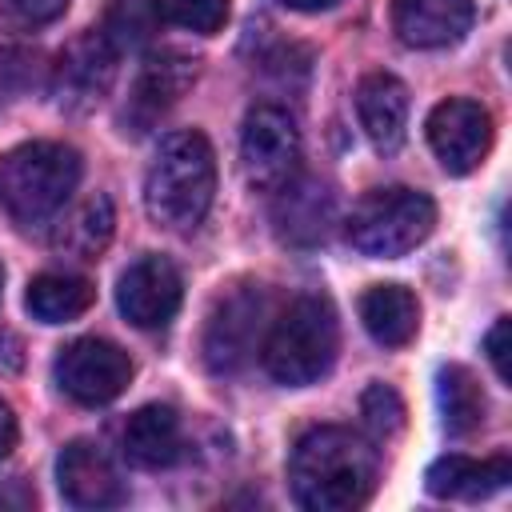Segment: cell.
Masks as SVG:
<instances>
[{"label": "cell", "instance_id": "21", "mask_svg": "<svg viewBox=\"0 0 512 512\" xmlns=\"http://www.w3.org/2000/svg\"><path fill=\"white\" fill-rule=\"evenodd\" d=\"M92 300H96L92 280H84L76 272H40V276H32V284L24 292V308L40 324H68V320L84 316L92 308Z\"/></svg>", "mask_w": 512, "mask_h": 512}, {"label": "cell", "instance_id": "26", "mask_svg": "<svg viewBox=\"0 0 512 512\" xmlns=\"http://www.w3.org/2000/svg\"><path fill=\"white\" fill-rule=\"evenodd\" d=\"M0 4L20 24H48L68 8V0H0Z\"/></svg>", "mask_w": 512, "mask_h": 512}, {"label": "cell", "instance_id": "27", "mask_svg": "<svg viewBox=\"0 0 512 512\" xmlns=\"http://www.w3.org/2000/svg\"><path fill=\"white\" fill-rule=\"evenodd\" d=\"M484 352H488V360H492V368H496V376L508 384V316H500L492 328H488V336H484Z\"/></svg>", "mask_w": 512, "mask_h": 512}, {"label": "cell", "instance_id": "1", "mask_svg": "<svg viewBox=\"0 0 512 512\" xmlns=\"http://www.w3.org/2000/svg\"><path fill=\"white\" fill-rule=\"evenodd\" d=\"M288 484L308 512L360 508L376 488V448L340 424L308 428L288 456Z\"/></svg>", "mask_w": 512, "mask_h": 512}, {"label": "cell", "instance_id": "6", "mask_svg": "<svg viewBox=\"0 0 512 512\" xmlns=\"http://www.w3.org/2000/svg\"><path fill=\"white\" fill-rule=\"evenodd\" d=\"M300 128L280 104H252L240 128V168L256 192H276L296 176Z\"/></svg>", "mask_w": 512, "mask_h": 512}, {"label": "cell", "instance_id": "14", "mask_svg": "<svg viewBox=\"0 0 512 512\" xmlns=\"http://www.w3.org/2000/svg\"><path fill=\"white\" fill-rule=\"evenodd\" d=\"M276 192L280 196H276L272 220H276L280 240L296 244V248L324 244L332 224H336V192H332V184H324L320 176H292Z\"/></svg>", "mask_w": 512, "mask_h": 512}, {"label": "cell", "instance_id": "29", "mask_svg": "<svg viewBox=\"0 0 512 512\" xmlns=\"http://www.w3.org/2000/svg\"><path fill=\"white\" fill-rule=\"evenodd\" d=\"M12 504L32 508V504H36V492H28L20 480H12V488H8V492H0V508H12Z\"/></svg>", "mask_w": 512, "mask_h": 512}, {"label": "cell", "instance_id": "17", "mask_svg": "<svg viewBox=\"0 0 512 512\" xmlns=\"http://www.w3.org/2000/svg\"><path fill=\"white\" fill-rule=\"evenodd\" d=\"M180 448H184L180 416L168 404H144L120 428V452L136 468H148V472L168 468L180 460Z\"/></svg>", "mask_w": 512, "mask_h": 512}, {"label": "cell", "instance_id": "23", "mask_svg": "<svg viewBox=\"0 0 512 512\" xmlns=\"http://www.w3.org/2000/svg\"><path fill=\"white\" fill-rule=\"evenodd\" d=\"M156 20L160 16H156V4L152 0H116L112 12H108V24L100 32L116 44V52H124V48L144 44L152 36V24Z\"/></svg>", "mask_w": 512, "mask_h": 512}, {"label": "cell", "instance_id": "24", "mask_svg": "<svg viewBox=\"0 0 512 512\" xmlns=\"http://www.w3.org/2000/svg\"><path fill=\"white\" fill-rule=\"evenodd\" d=\"M156 4V16L184 28V32H200V36H212L228 24V0H152Z\"/></svg>", "mask_w": 512, "mask_h": 512}, {"label": "cell", "instance_id": "28", "mask_svg": "<svg viewBox=\"0 0 512 512\" xmlns=\"http://www.w3.org/2000/svg\"><path fill=\"white\" fill-rule=\"evenodd\" d=\"M12 448H16V416H12V408L0 400V460H4Z\"/></svg>", "mask_w": 512, "mask_h": 512}, {"label": "cell", "instance_id": "16", "mask_svg": "<svg viewBox=\"0 0 512 512\" xmlns=\"http://www.w3.org/2000/svg\"><path fill=\"white\" fill-rule=\"evenodd\" d=\"M472 0H392V32L408 48H448L472 28Z\"/></svg>", "mask_w": 512, "mask_h": 512}, {"label": "cell", "instance_id": "12", "mask_svg": "<svg viewBox=\"0 0 512 512\" xmlns=\"http://www.w3.org/2000/svg\"><path fill=\"white\" fill-rule=\"evenodd\" d=\"M200 72V60L180 52V48H160V52H148L140 72H136V84L128 92V112H124V124H132V132H144L148 124H156L196 80Z\"/></svg>", "mask_w": 512, "mask_h": 512}, {"label": "cell", "instance_id": "15", "mask_svg": "<svg viewBox=\"0 0 512 512\" xmlns=\"http://www.w3.org/2000/svg\"><path fill=\"white\" fill-rule=\"evenodd\" d=\"M356 116L368 144L380 156H392L408 132V88L392 72H368L356 84Z\"/></svg>", "mask_w": 512, "mask_h": 512}, {"label": "cell", "instance_id": "4", "mask_svg": "<svg viewBox=\"0 0 512 512\" xmlns=\"http://www.w3.org/2000/svg\"><path fill=\"white\" fill-rule=\"evenodd\" d=\"M336 348H340V324H336L332 300L296 296L268 328L260 356H264V372L276 384L304 388V384H316L332 368Z\"/></svg>", "mask_w": 512, "mask_h": 512}, {"label": "cell", "instance_id": "20", "mask_svg": "<svg viewBox=\"0 0 512 512\" xmlns=\"http://www.w3.org/2000/svg\"><path fill=\"white\" fill-rule=\"evenodd\" d=\"M112 228H116V212H112V200L104 192L80 200L72 212H64L56 220V232H52V244L56 252L72 256V260H96L108 240H112Z\"/></svg>", "mask_w": 512, "mask_h": 512}, {"label": "cell", "instance_id": "11", "mask_svg": "<svg viewBox=\"0 0 512 512\" xmlns=\"http://www.w3.org/2000/svg\"><path fill=\"white\" fill-rule=\"evenodd\" d=\"M180 296H184V284L176 264L156 252L136 256L116 280V308L136 328H164L176 316Z\"/></svg>", "mask_w": 512, "mask_h": 512}, {"label": "cell", "instance_id": "22", "mask_svg": "<svg viewBox=\"0 0 512 512\" xmlns=\"http://www.w3.org/2000/svg\"><path fill=\"white\" fill-rule=\"evenodd\" d=\"M436 404L452 436H468L484 424V392L464 364H444L436 372Z\"/></svg>", "mask_w": 512, "mask_h": 512}, {"label": "cell", "instance_id": "9", "mask_svg": "<svg viewBox=\"0 0 512 512\" xmlns=\"http://www.w3.org/2000/svg\"><path fill=\"white\" fill-rule=\"evenodd\" d=\"M116 60H120V52H116V44L104 32L92 28L84 36H76L60 52V60L52 68V96H56V104L64 112H88V108H96L112 92Z\"/></svg>", "mask_w": 512, "mask_h": 512}, {"label": "cell", "instance_id": "18", "mask_svg": "<svg viewBox=\"0 0 512 512\" xmlns=\"http://www.w3.org/2000/svg\"><path fill=\"white\" fill-rule=\"evenodd\" d=\"M512 480V460L508 456H488V460H472V456H440L428 476L424 488L440 500H484L492 492H500Z\"/></svg>", "mask_w": 512, "mask_h": 512}, {"label": "cell", "instance_id": "10", "mask_svg": "<svg viewBox=\"0 0 512 512\" xmlns=\"http://www.w3.org/2000/svg\"><path fill=\"white\" fill-rule=\"evenodd\" d=\"M428 144L436 152V160L444 164V172L464 176L472 172L492 144V116L484 104L468 100V96H448L428 112Z\"/></svg>", "mask_w": 512, "mask_h": 512}, {"label": "cell", "instance_id": "8", "mask_svg": "<svg viewBox=\"0 0 512 512\" xmlns=\"http://www.w3.org/2000/svg\"><path fill=\"white\" fill-rule=\"evenodd\" d=\"M52 376L60 384L64 396H72L76 404H112L128 380H132V360L120 344L100 340V336H80L72 344H64L56 352Z\"/></svg>", "mask_w": 512, "mask_h": 512}, {"label": "cell", "instance_id": "25", "mask_svg": "<svg viewBox=\"0 0 512 512\" xmlns=\"http://www.w3.org/2000/svg\"><path fill=\"white\" fill-rule=\"evenodd\" d=\"M360 416L376 440H392L404 428V400L388 384H368L360 396Z\"/></svg>", "mask_w": 512, "mask_h": 512}, {"label": "cell", "instance_id": "3", "mask_svg": "<svg viewBox=\"0 0 512 512\" xmlns=\"http://www.w3.org/2000/svg\"><path fill=\"white\" fill-rule=\"evenodd\" d=\"M80 152L56 140H32L0 156V208L12 224L36 228L64 212L80 184Z\"/></svg>", "mask_w": 512, "mask_h": 512}, {"label": "cell", "instance_id": "31", "mask_svg": "<svg viewBox=\"0 0 512 512\" xmlns=\"http://www.w3.org/2000/svg\"><path fill=\"white\" fill-rule=\"evenodd\" d=\"M0 288H4V268H0Z\"/></svg>", "mask_w": 512, "mask_h": 512}, {"label": "cell", "instance_id": "19", "mask_svg": "<svg viewBox=\"0 0 512 512\" xmlns=\"http://www.w3.org/2000/svg\"><path fill=\"white\" fill-rule=\"evenodd\" d=\"M360 324L384 348H404L420 328V304L404 284H372L360 296Z\"/></svg>", "mask_w": 512, "mask_h": 512}, {"label": "cell", "instance_id": "7", "mask_svg": "<svg viewBox=\"0 0 512 512\" xmlns=\"http://www.w3.org/2000/svg\"><path fill=\"white\" fill-rule=\"evenodd\" d=\"M264 312H268V300L256 284H240L216 300V308L208 312V324H204V344H200L208 372L228 376L252 360V352L260 348Z\"/></svg>", "mask_w": 512, "mask_h": 512}, {"label": "cell", "instance_id": "30", "mask_svg": "<svg viewBox=\"0 0 512 512\" xmlns=\"http://www.w3.org/2000/svg\"><path fill=\"white\" fill-rule=\"evenodd\" d=\"M284 8H296V12H328V8H336L340 0H280Z\"/></svg>", "mask_w": 512, "mask_h": 512}, {"label": "cell", "instance_id": "2", "mask_svg": "<svg viewBox=\"0 0 512 512\" xmlns=\"http://www.w3.org/2000/svg\"><path fill=\"white\" fill-rule=\"evenodd\" d=\"M216 196V156L204 132H168L144 176V208L168 232H192Z\"/></svg>", "mask_w": 512, "mask_h": 512}, {"label": "cell", "instance_id": "5", "mask_svg": "<svg viewBox=\"0 0 512 512\" xmlns=\"http://www.w3.org/2000/svg\"><path fill=\"white\" fill-rule=\"evenodd\" d=\"M436 228V204L404 184L392 188H372L368 196L356 200L344 236L360 256L372 260H396L420 248Z\"/></svg>", "mask_w": 512, "mask_h": 512}, {"label": "cell", "instance_id": "13", "mask_svg": "<svg viewBox=\"0 0 512 512\" xmlns=\"http://www.w3.org/2000/svg\"><path fill=\"white\" fill-rule=\"evenodd\" d=\"M56 484L72 508H116L128 500L120 468L92 440H72L56 456Z\"/></svg>", "mask_w": 512, "mask_h": 512}]
</instances>
